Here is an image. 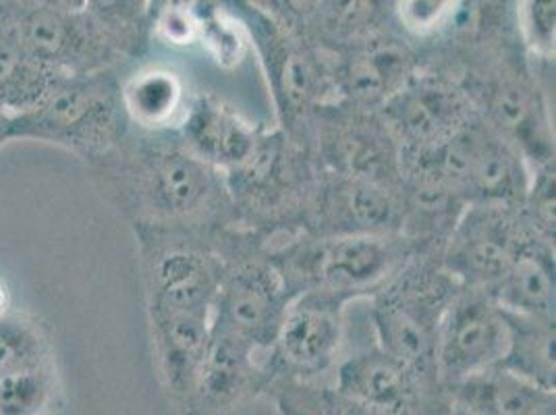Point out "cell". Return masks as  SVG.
<instances>
[{
  "instance_id": "cell-1",
  "label": "cell",
  "mask_w": 556,
  "mask_h": 415,
  "mask_svg": "<svg viewBox=\"0 0 556 415\" xmlns=\"http://www.w3.org/2000/svg\"><path fill=\"white\" fill-rule=\"evenodd\" d=\"M138 2H13L25 52L54 77L111 73L146 45L150 9Z\"/></svg>"
},
{
  "instance_id": "cell-2",
  "label": "cell",
  "mask_w": 556,
  "mask_h": 415,
  "mask_svg": "<svg viewBox=\"0 0 556 415\" xmlns=\"http://www.w3.org/2000/svg\"><path fill=\"white\" fill-rule=\"evenodd\" d=\"M123 175L138 204L136 223L187 229H231L237 214L225 175L193 156L177 134H150L123 146L100 162Z\"/></svg>"
},
{
  "instance_id": "cell-3",
  "label": "cell",
  "mask_w": 556,
  "mask_h": 415,
  "mask_svg": "<svg viewBox=\"0 0 556 415\" xmlns=\"http://www.w3.org/2000/svg\"><path fill=\"white\" fill-rule=\"evenodd\" d=\"M417 250L403 235L316 239L300 232L287 235L278 248L266 250V255L291 300L320 289L351 301L374 298Z\"/></svg>"
},
{
  "instance_id": "cell-4",
  "label": "cell",
  "mask_w": 556,
  "mask_h": 415,
  "mask_svg": "<svg viewBox=\"0 0 556 415\" xmlns=\"http://www.w3.org/2000/svg\"><path fill=\"white\" fill-rule=\"evenodd\" d=\"M441 252L442 248H419L371 298L370 307L376 345L439 385L437 345L442 316L462 289L459 280L442 266Z\"/></svg>"
},
{
  "instance_id": "cell-5",
  "label": "cell",
  "mask_w": 556,
  "mask_h": 415,
  "mask_svg": "<svg viewBox=\"0 0 556 415\" xmlns=\"http://www.w3.org/2000/svg\"><path fill=\"white\" fill-rule=\"evenodd\" d=\"M243 24L260 56L268 90L277 106L280 131L309 152L316 113L337 102L325 54L312 47L275 9L245 2Z\"/></svg>"
},
{
  "instance_id": "cell-6",
  "label": "cell",
  "mask_w": 556,
  "mask_h": 415,
  "mask_svg": "<svg viewBox=\"0 0 556 415\" xmlns=\"http://www.w3.org/2000/svg\"><path fill=\"white\" fill-rule=\"evenodd\" d=\"M125 121L111 73L63 77L31 109L9 116V141H45L100 162L125 138Z\"/></svg>"
},
{
  "instance_id": "cell-7",
  "label": "cell",
  "mask_w": 556,
  "mask_h": 415,
  "mask_svg": "<svg viewBox=\"0 0 556 415\" xmlns=\"http://www.w3.org/2000/svg\"><path fill=\"white\" fill-rule=\"evenodd\" d=\"M309 152L320 171L403 193L401 148L378 111L332 102L312 123Z\"/></svg>"
},
{
  "instance_id": "cell-8",
  "label": "cell",
  "mask_w": 556,
  "mask_h": 415,
  "mask_svg": "<svg viewBox=\"0 0 556 415\" xmlns=\"http://www.w3.org/2000/svg\"><path fill=\"white\" fill-rule=\"evenodd\" d=\"M540 243L555 246L535 231L523 208L471 204L442 246V266L462 287L486 291Z\"/></svg>"
},
{
  "instance_id": "cell-9",
  "label": "cell",
  "mask_w": 556,
  "mask_h": 415,
  "mask_svg": "<svg viewBox=\"0 0 556 415\" xmlns=\"http://www.w3.org/2000/svg\"><path fill=\"white\" fill-rule=\"evenodd\" d=\"M401 148V161L439 148L457 136L476 116L462 84L434 61L421 70L378 109Z\"/></svg>"
},
{
  "instance_id": "cell-10",
  "label": "cell",
  "mask_w": 556,
  "mask_h": 415,
  "mask_svg": "<svg viewBox=\"0 0 556 415\" xmlns=\"http://www.w3.org/2000/svg\"><path fill=\"white\" fill-rule=\"evenodd\" d=\"M289 293L260 246L237 239L220 282L212 326L227 330L260 351H273Z\"/></svg>"
},
{
  "instance_id": "cell-11",
  "label": "cell",
  "mask_w": 556,
  "mask_h": 415,
  "mask_svg": "<svg viewBox=\"0 0 556 415\" xmlns=\"http://www.w3.org/2000/svg\"><path fill=\"white\" fill-rule=\"evenodd\" d=\"M332 391L376 415H442L448 394L439 382L376 345L364 347L334 366Z\"/></svg>"
},
{
  "instance_id": "cell-12",
  "label": "cell",
  "mask_w": 556,
  "mask_h": 415,
  "mask_svg": "<svg viewBox=\"0 0 556 415\" xmlns=\"http://www.w3.org/2000/svg\"><path fill=\"white\" fill-rule=\"evenodd\" d=\"M325 59L337 102L370 111L389 102L424 65L421 54L391 22L325 54Z\"/></svg>"
},
{
  "instance_id": "cell-13",
  "label": "cell",
  "mask_w": 556,
  "mask_h": 415,
  "mask_svg": "<svg viewBox=\"0 0 556 415\" xmlns=\"http://www.w3.org/2000/svg\"><path fill=\"white\" fill-rule=\"evenodd\" d=\"M348 303L345 298L320 289L289 301L273 347L275 382L280 378L318 382L323 374L339 364Z\"/></svg>"
},
{
  "instance_id": "cell-14",
  "label": "cell",
  "mask_w": 556,
  "mask_h": 415,
  "mask_svg": "<svg viewBox=\"0 0 556 415\" xmlns=\"http://www.w3.org/2000/svg\"><path fill=\"white\" fill-rule=\"evenodd\" d=\"M403 223L401 191L320 171L303 208L300 232L316 239L403 235Z\"/></svg>"
},
{
  "instance_id": "cell-15",
  "label": "cell",
  "mask_w": 556,
  "mask_h": 415,
  "mask_svg": "<svg viewBox=\"0 0 556 415\" xmlns=\"http://www.w3.org/2000/svg\"><path fill=\"white\" fill-rule=\"evenodd\" d=\"M509 343L503 310L484 289L462 287L442 316L437 372L446 394L503 362Z\"/></svg>"
},
{
  "instance_id": "cell-16",
  "label": "cell",
  "mask_w": 556,
  "mask_h": 415,
  "mask_svg": "<svg viewBox=\"0 0 556 415\" xmlns=\"http://www.w3.org/2000/svg\"><path fill=\"white\" fill-rule=\"evenodd\" d=\"M273 382V351H260L212 326L195 389L181 415L231 414L248 399L270 391Z\"/></svg>"
},
{
  "instance_id": "cell-17",
  "label": "cell",
  "mask_w": 556,
  "mask_h": 415,
  "mask_svg": "<svg viewBox=\"0 0 556 415\" xmlns=\"http://www.w3.org/2000/svg\"><path fill=\"white\" fill-rule=\"evenodd\" d=\"M264 129L248 123L212 93L189 100L177 136L187 150L212 168L229 175L252 159Z\"/></svg>"
},
{
  "instance_id": "cell-18",
  "label": "cell",
  "mask_w": 556,
  "mask_h": 415,
  "mask_svg": "<svg viewBox=\"0 0 556 415\" xmlns=\"http://www.w3.org/2000/svg\"><path fill=\"white\" fill-rule=\"evenodd\" d=\"M148 316L164 389L184 414L208 349L212 316L168 310H148Z\"/></svg>"
},
{
  "instance_id": "cell-19",
  "label": "cell",
  "mask_w": 556,
  "mask_h": 415,
  "mask_svg": "<svg viewBox=\"0 0 556 415\" xmlns=\"http://www.w3.org/2000/svg\"><path fill=\"white\" fill-rule=\"evenodd\" d=\"M448 401L467 415H538L556 405V394L494 366L451 389Z\"/></svg>"
},
{
  "instance_id": "cell-20",
  "label": "cell",
  "mask_w": 556,
  "mask_h": 415,
  "mask_svg": "<svg viewBox=\"0 0 556 415\" xmlns=\"http://www.w3.org/2000/svg\"><path fill=\"white\" fill-rule=\"evenodd\" d=\"M125 118L148 134H166L186 115V84L175 71L150 67L134 73L121 86Z\"/></svg>"
},
{
  "instance_id": "cell-21",
  "label": "cell",
  "mask_w": 556,
  "mask_h": 415,
  "mask_svg": "<svg viewBox=\"0 0 556 415\" xmlns=\"http://www.w3.org/2000/svg\"><path fill=\"white\" fill-rule=\"evenodd\" d=\"M555 246L540 243L486 293L505 312L555 318Z\"/></svg>"
},
{
  "instance_id": "cell-22",
  "label": "cell",
  "mask_w": 556,
  "mask_h": 415,
  "mask_svg": "<svg viewBox=\"0 0 556 415\" xmlns=\"http://www.w3.org/2000/svg\"><path fill=\"white\" fill-rule=\"evenodd\" d=\"M56 79L22 47L13 25V2H0V111L7 116L31 109Z\"/></svg>"
},
{
  "instance_id": "cell-23",
  "label": "cell",
  "mask_w": 556,
  "mask_h": 415,
  "mask_svg": "<svg viewBox=\"0 0 556 415\" xmlns=\"http://www.w3.org/2000/svg\"><path fill=\"white\" fill-rule=\"evenodd\" d=\"M509 343L501 368L532 382L544 391H556L555 318L505 312Z\"/></svg>"
},
{
  "instance_id": "cell-24",
  "label": "cell",
  "mask_w": 556,
  "mask_h": 415,
  "mask_svg": "<svg viewBox=\"0 0 556 415\" xmlns=\"http://www.w3.org/2000/svg\"><path fill=\"white\" fill-rule=\"evenodd\" d=\"M61 407L56 364L0 376V415H54Z\"/></svg>"
},
{
  "instance_id": "cell-25",
  "label": "cell",
  "mask_w": 556,
  "mask_h": 415,
  "mask_svg": "<svg viewBox=\"0 0 556 415\" xmlns=\"http://www.w3.org/2000/svg\"><path fill=\"white\" fill-rule=\"evenodd\" d=\"M54 364L42 326L13 310L0 316V376Z\"/></svg>"
},
{
  "instance_id": "cell-26",
  "label": "cell",
  "mask_w": 556,
  "mask_h": 415,
  "mask_svg": "<svg viewBox=\"0 0 556 415\" xmlns=\"http://www.w3.org/2000/svg\"><path fill=\"white\" fill-rule=\"evenodd\" d=\"M200 15V45L206 48L210 59L223 67L232 70L248 56L252 40L241 15L223 4H198Z\"/></svg>"
},
{
  "instance_id": "cell-27",
  "label": "cell",
  "mask_w": 556,
  "mask_h": 415,
  "mask_svg": "<svg viewBox=\"0 0 556 415\" xmlns=\"http://www.w3.org/2000/svg\"><path fill=\"white\" fill-rule=\"evenodd\" d=\"M280 415H376L351 403L330 385L280 378L270 391Z\"/></svg>"
},
{
  "instance_id": "cell-28",
  "label": "cell",
  "mask_w": 556,
  "mask_h": 415,
  "mask_svg": "<svg viewBox=\"0 0 556 415\" xmlns=\"http://www.w3.org/2000/svg\"><path fill=\"white\" fill-rule=\"evenodd\" d=\"M515 7V25L526 52L535 61H553L556 40L555 0H530Z\"/></svg>"
},
{
  "instance_id": "cell-29",
  "label": "cell",
  "mask_w": 556,
  "mask_h": 415,
  "mask_svg": "<svg viewBox=\"0 0 556 415\" xmlns=\"http://www.w3.org/2000/svg\"><path fill=\"white\" fill-rule=\"evenodd\" d=\"M154 36L170 47L189 48L200 42V15L195 4L164 2L159 11H150Z\"/></svg>"
},
{
  "instance_id": "cell-30",
  "label": "cell",
  "mask_w": 556,
  "mask_h": 415,
  "mask_svg": "<svg viewBox=\"0 0 556 415\" xmlns=\"http://www.w3.org/2000/svg\"><path fill=\"white\" fill-rule=\"evenodd\" d=\"M393 9L396 24L403 32H409L416 38L437 36L446 29L451 22L455 24V15L462 13L457 2H396Z\"/></svg>"
},
{
  "instance_id": "cell-31",
  "label": "cell",
  "mask_w": 556,
  "mask_h": 415,
  "mask_svg": "<svg viewBox=\"0 0 556 415\" xmlns=\"http://www.w3.org/2000/svg\"><path fill=\"white\" fill-rule=\"evenodd\" d=\"M15 305H13V293L9 289V285L0 278V316H7L9 312H13Z\"/></svg>"
},
{
  "instance_id": "cell-32",
  "label": "cell",
  "mask_w": 556,
  "mask_h": 415,
  "mask_svg": "<svg viewBox=\"0 0 556 415\" xmlns=\"http://www.w3.org/2000/svg\"><path fill=\"white\" fill-rule=\"evenodd\" d=\"M9 143V116L0 111V148Z\"/></svg>"
},
{
  "instance_id": "cell-33",
  "label": "cell",
  "mask_w": 556,
  "mask_h": 415,
  "mask_svg": "<svg viewBox=\"0 0 556 415\" xmlns=\"http://www.w3.org/2000/svg\"><path fill=\"white\" fill-rule=\"evenodd\" d=\"M442 415H467L465 414L462 407H457V405H453V403H448V407H446V412Z\"/></svg>"
}]
</instances>
